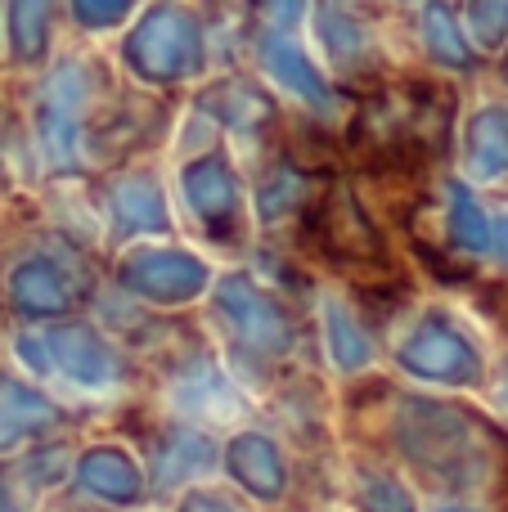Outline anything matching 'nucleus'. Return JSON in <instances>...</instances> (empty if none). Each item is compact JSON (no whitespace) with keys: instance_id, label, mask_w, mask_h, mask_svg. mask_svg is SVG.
<instances>
[{"instance_id":"1","label":"nucleus","mask_w":508,"mask_h":512,"mask_svg":"<svg viewBox=\"0 0 508 512\" xmlns=\"http://www.w3.org/2000/svg\"><path fill=\"white\" fill-rule=\"evenodd\" d=\"M131 99H117L90 59H63L41 77L32 99V140L54 176H77L113 158V135L131 122Z\"/></svg>"},{"instance_id":"2","label":"nucleus","mask_w":508,"mask_h":512,"mask_svg":"<svg viewBox=\"0 0 508 512\" xmlns=\"http://www.w3.org/2000/svg\"><path fill=\"white\" fill-rule=\"evenodd\" d=\"M450 135V95L437 81H396L360 104L342 149L374 180H414Z\"/></svg>"},{"instance_id":"3","label":"nucleus","mask_w":508,"mask_h":512,"mask_svg":"<svg viewBox=\"0 0 508 512\" xmlns=\"http://www.w3.org/2000/svg\"><path fill=\"white\" fill-rule=\"evenodd\" d=\"M297 239L306 252L324 256L333 270L356 274L365 283H392L387 279L396 270L392 252L351 185H329L324 194H311V203L297 216Z\"/></svg>"},{"instance_id":"4","label":"nucleus","mask_w":508,"mask_h":512,"mask_svg":"<svg viewBox=\"0 0 508 512\" xmlns=\"http://www.w3.org/2000/svg\"><path fill=\"white\" fill-rule=\"evenodd\" d=\"M122 63L149 86H176L207 68V36L194 9L158 0L122 41Z\"/></svg>"},{"instance_id":"5","label":"nucleus","mask_w":508,"mask_h":512,"mask_svg":"<svg viewBox=\"0 0 508 512\" xmlns=\"http://www.w3.org/2000/svg\"><path fill=\"white\" fill-rule=\"evenodd\" d=\"M212 306L216 319L225 324V333L252 355H284L293 346V319H288L284 301L275 297L270 288H261L257 279L248 274H221L212 292Z\"/></svg>"},{"instance_id":"6","label":"nucleus","mask_w":508,"mask_h":512,"mask_svg":"<svg viewBox=\"0 0 508 512\" xmlns=\"http://www.w3.org/2000/svg\"><path fill=\"white\" fill-rule=\"evenodd\" d=\"M81 256L68 248H54V243H41V248L23 252L9 261L5 270V297L18 315L27 319H54L68 315L77 306L81 292Z\"/></svg>"},{"instance_id":"7","label":"nucleus","mask_w":508,"mask_h":512,"mask_svg":"<svg viewBox=\"0 0 508 512\" xmlns=\"http://www.w3.org/2000/svg\"><path fill=\"white\" fill-rule=\"evenodd\" d=\"M180 198L212 239H234L243 225V180L225 149H203L180 167Z\"/></svg>"},{"instance_id":"8","label":"nucleus","mask_w":508,"mask_h":512,"mask_svg":"<svg viewBox=\"0 0 508 512\" xmlns=\"http://www.w3.org/2000/svg\"><path fill=\"white\" fill-rule=\"evenodd\" d=\"M117 283L140 292L144 301L176 306V301H194L212 283V270L189 248H149L144 243V248H131L117 261Z\"/></svg>"},{"instance_id":"9","label":"nucleus","mask_w":508,"mask_h":512,"mask_svg":"<svg viewBox=\"0 0 508 512\" xmlns=\"http://www.w3.org/2000/svg\"><path fill=\"white\" fill-rule=\"evenodd\" d=\"M401 364L428 382H477L482 355L450 315L432 310L401 337Z\"/></svg>"},{"instance_id":"10","label":"nucleus","mask_w":508,"mask_h":512,"mask_svg":"<svg viewBox=\"0 0 508 512\" xmlns=\"http://www.w3.org/2000/svg\"><path fill=\"white\" fill-rule=\"evenodd\" d=\"M252 54H257L261 72L275 81L284 95H293L297 104H306L311 113L329 117L338 108V95H333V81L302 45L293 41V32H275V27H261L252 36Z\"/></svg>"},{"instance_id":"11","label":"nucleus","mask_w":508,"mask_h":512,"mask_svg":"<svg viewBox=\"0 0 508 512\" xmlns=\"http://www.w3.org/2000/svg\"><path fill=\"white\" fill-rule=\"evenodd\" d=\"M23 337L36 346V351H45V364H54L59 373L86 382V387L113 382L117 373H122L117 351L90 324H59V328H45V333H23Z\"/></svg>"},{"instance_id":"12","label":"nucleus","mask_w":508,"mask_h":512,"mask_svg":"<svg viewBox=\"0 0 508 512\" xmlns=\"http://www.w3.org/2000/svg\"><path fill=\"white\" fill-rule=\"evenodd\" d=\"M104 216L117 234H126V239H149V234L171 230L167 198H162V185L149 176V171H126V176L108 180L104 185Z\"/></svg>"},{"instance_id":"13","label":"nucleus","mask_w":508,"mask_h":512,"mask_svg":"<svg viewBox=\"0 0 508 512\" xmlns=\"http://www.w3.org/2000/svg\"><path fill=\"white\" fill-rule=\"evenodd\" d=\"M198 104H203L207 117H216V122H221L225 131H234V135H257V131H266V126H275V117H279L275 99H270L266 90H261L257 81H248V77L216 81Z\"/></svg>"},{"instance_id":"14","label":"nucleus","mask_w":508,"mask_h":512,"mask_svg":"<svg viewBox=\"0 0 508 512\" xmlns=\"http://www.w3.org/2000/svg\"><path fill=\"white\" fill-rule=\"evenodd\" d=\"M464 171L473 180L508 176V104H482L464 122Z\"/></svg>"},{"instance_id":"15","label":"nucleus","mask_w":508,"mask_h":512,"mask_svg":"<svg viewBox=\"0 0 508 512\" xmlns=\"http://www.w3.org/2000/svg\"><path fill=\"white\" fill-rule=\"evenodd\" d=\"M252 203H257L261 225H279V221L302 216V207L311 203V176H306V167L293 158V153L270 158L266 171L257 176V194H252Z\"/></svg>"},{"instance_id":"16","label":"nucleus","mask_w":508,"mask_h":512,"mask_svg":"<svg viewBox=\"0 0 508 512\" xmlns=\"http://www.w3.org/2000/svg\"><path fill=\"white\" fill-rule=\"evenodd\" d=\"M54 32V0H5V36L9 59L18 68H41L50 54Z\"/></svg>"},{"instance_id":"17","label":"nucleus","mask_w":508,"mask_h":512,"mask_svg":"<svg viewBox=\"0 0 508 512\" xmlns=\"http://www.w3.org/2000/svg\"><path fill=\"white\" fill-rule=\"evenodd\" d=\"M419 32H423V50H428V59L437 63V68L468 72L477 63L473 41H468L464 23H459V14L446 5V0H428V5H423Z\"/></svg>"},{"instance_id":"18","label":"nucleus","mask_w":508,"mask_h":512,"mask_svg":"<svg viewBox=\"0 0 508 512\" xmlns=\"http://www.w3.org/2000/svg\"><path fill=\"white\" fill-rule=\"evenodd\" d=\"M320 41H324V54H329V63H338V68H365L369 59H374V36H369V27L360 23L351 9H320Z\"/></svg>"},{"instance_id":"19","label":"nucleus","mask_w":508,"mask_h":512,"mask_svg":"<svg viewBox=\"0 0 508 512\" xmlns=\"http://www.w3.org/2000/svg\"><path fill=\"white\" fill-rule=\"evenodd\" d=\"M446 239L455 252H486L491 248V216L477 203V194L464 180L446 185Z\"/></svg>"},{"instance_id":"20","label":"nucleus","mask_w":508,"mask_h":512,"mask_svg":"<svg viewBox=\"0 0 508 512\" xmlns=\"http://www.w3.org/2000/svg\"><path fill=\"white\" fill-rule=\"evenodd\" d=\"M324 333H329V351L342 369H360V364H369V355H374L369 333H365V324H360V315L342 297L324 301Z\"/></svg>"},{"instance_id":"21","label":"nucleus","mask_w":508,"mask_h":512,"mask_svg":"<svg viewBox=\"0 0 508 512\" xmlns=\"http://www.w3.org/2000/svg\"><path fill=\"white\" fill-rule=\"evenodd\" d=\"M234 472H239L252 490H261V495H275L279 481H284L275 450H270L266 441H257V436H248V441L234 445Z\"/></svg>"},{"instance_id":"22","label":"nucleus","mask_w":508,"mask_h":512,"mask_svg":"<svg viewBox=\"0 0 508 512\" xmlns=\"http://www.w3.org/2000/svg\"><path fill=\"white\" fill-rule=\"evenodd\" d=\"M81 481H86L90 490H104V495H113V499L135 495V472H131V463H126L122 454H108V450L86 454V463H81Z\"/></svg>"},{"instance_id":"23","label":"nucleus","mask_w":508,"mask_h":512,"mask_svg":"<svg viewBox=\"0 0 508 512\" xmlns=\"http://www.w3.org/2000/svg\"><path fill=\"white\" fill-rule=\"evenodd\" d=\"M45 414H50L45 400H36L32 391L18 387V382L0 378V441H14L27 423H36V418H45Z\"/></svg>"},{"instance_id":"24","label":"nucleus","mask_w":508,"mask_h":512,"mask_svg":"<svg viewBox=\"0 0 508 512\" xmlns=\"http://www.w3.org/2000/svg\"><path fill=\"white\" fill-rule=\"evenodd\" d=\"M464 32L477 45H500L508 36V0H468Z\"/></svg>"},{"instance_id":"25","label":"nucleus","mask_w":508,"mask_h":512,"mask_svg":"<svg viewBox=\"0 0 508 512\" xmlns=\"http://www.w3.org/2000/svg\"><path fill=\"white\" fill-rule=\"evenodd\" d=\"M68 5L86 32H108V27H122L131 18L135 0H68Z\"/></svg>"},{"instance_id":"26","label":"nucleus","mask_w":508,"mask_h":512,"mask_svg":"<svg viewBox=\"0 0 508 512\" xmlns=\"http://www.w3.org/2000/svg\"><path fill=\"white\" fill-rule=\"evenodd\" d=\"M252 5L261 9L266 27H275V32H293L306 18V0H252Z\"/></svg>"},{"instance_id":"27","label":"nucleus","mask_w":508,"mask_h":512,"mask_svg":"<svg viewBox=\"0 0 508 512\" xmlns=\"http://www.w3.org/2000/svg\"><path fill=\"white\" fill-rule=\"evenodd\" d=\"M491 248H495V256L508 265V212H500L491 221Z\"/></svg>"},{"instance_id":"28","label":"nucleus","mask_w":508,"mask_h":512,"mask_svg":"<svg viewBox=\"0 0 508 512\" xmlns=\"http://www.w3.org/2000/svg\"><path fill=\"white\" fill-rule=\"evenodd\" d=\"M189 512H225V508H216V504H194Z\"/></svg>"}]
</instances>
